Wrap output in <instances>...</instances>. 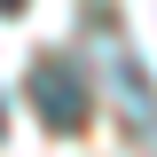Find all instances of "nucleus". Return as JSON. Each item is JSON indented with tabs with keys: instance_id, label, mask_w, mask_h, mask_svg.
<instances>
[{
	"instance_id": "1",
	"label": "nucleus",
	"mask_w": 157,
	"mask_h": 157,
	"mask_svg": "<svg viewBox=\"0 0 157 157\" xmlns=\"http://www.w3.org/2000/svg\"><path fill=\"white\" fill-rule=\"evenodd\" d=\"M32 102H39V118H47V134H78V126H86V86H78L71 63H39L32 71Z\"/></svg>"
},
{
	"instance_id": "2",
	"label": "nucleus",
	"mask_w": 157,
	"mask_h": 157,
	"mask_svg": "<svg viewBox=\"0 0 157 157\" xmlns=\"http://www.w3.org/2000/svg\"><path fill=\"white\" fill-rule=\"evenodd\" d=\"M16 8H32V0H0V16H16Z\"/></svg>"
},
{
	"instance_id": "3",
	"label": "nucleus",
	"mask_w": 157,
	"mask_h": 157,
	"mask_svg": "<svg viewBox=\"0 0 157 157\" xmlns=\"http://www.w3.org/2000/svg\"><path fill=\"white\" fill-rule=\"evenodd\" d=\"M0 134H8V110H0Z\"/></svg>"
}]
</instances>
